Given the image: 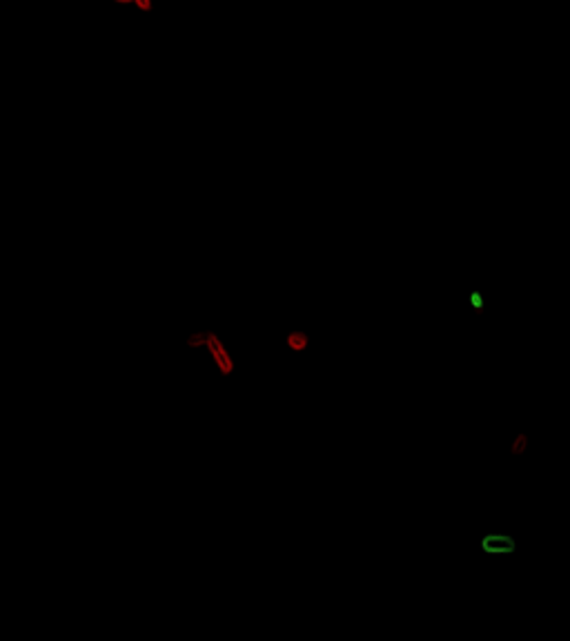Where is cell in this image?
Instances as JSON below:
<instances>
[{
	"label": "cell",
	"instance_id": "obj_6",
	"mask_svg": "<svg viewBox=\"0 0 570 641\" xmlns=\"http://www.w3.org/2000/svg\"><path fill=\"white\" fill-rule=\"evenodd\" d=\"M468 303H470V307L475 310V312H481V310L486 307V299L479 290H472L470 294H468Z\"/></svg>",
	"mask_w": 570,
	"mask_h": 641
},
{
	"label": "cell",
	"instance_id": "obj_4",
	"mask_svg": "<svg viewBox=\"0 0 570 641\" xmlns=\"http://www.w3.org/2000/svg\"><path fill=\"white\" fill-rule=\"evenodd\" d=\"M528 450V434L526 432H519L517 436L512 439V443H510V454L512 456H519V454H523Z\"/></svg>",
	"mask_w": 570,
	"mask_h": 641
},
{
	"label": "cell",
	"instance_id": "obj_5",
	"mask_svg": "<svg viewBox=\"0 0 570 641\" xmlns=\"http://www.w3.org/2000/svg\"><path fill=\"white\" fill-rule=\"evenodd\" d=\"M114 3L116 5H134L143 14H150L154 9V0H114Z\"/></svg>",
	"mask_w": 570,
	"mask_h": 641
},
{
	"label": "cell",
	"instance_id": "obj_3",
	"mask_svg": "<svg viewBox=\"0 0 570 641\" xmlns=\"http://www.w3.org/2000/svg\"><path fill=\"white\" fill-rule=\"evenodd\" d=\"M310 343H312V336L306 332V329H290L288 334H285V350L292 352V354H303L310 350Z\"/></svg>",
	"mask_w": 570,
	"mask_h": 641
},
{
	"label": "cell",
	"instance_id": "obj_2",
	"mask_svg": "<svg viewBox=\"0 0 570 641\" xmlns=\"http://www.w3.org/2000/svg\"><path fill=\"white\" fill-rule=\"evenodd\" d=\"M479 546L486 555H512L517 550V541L510 535H486Z\"/></svg>",
	"mask_w": 570,
	"mask_h": 641
},
{
	"label": "cell",
	"instance_id": "obj_1",
	"mask_svg": "<svg viewBox=\"0 0 570 641\" xmlns=\"http://www.w3.org/2000/svg\"><path fill=\"white\" fill-rule=\"evenodd\" d=\"M203 350L209 354V359H212V363H214V370L223 379L232 377V374L236 372V361H234L232 352L227 350L225 341L220 338L218 332H214V329H205V345H203Z\"/></svg>",
	"mask_w": 570,
	"mask_h": 641
}]
</instances>
